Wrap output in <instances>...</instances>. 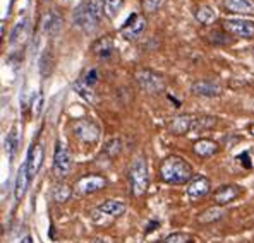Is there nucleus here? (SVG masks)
<instances>
[{"label": "nucleus", "instance_id": "1", "mask_svg": "<svg viewBox=\"0 0 254 243\" xmlns=\"http://www.w3.org/2000/svg\"><path fill=\"white\" fill-rule=\"evenodd\" d=\"M160 177L170 185H182L192 178V168L181 156H169L160 166Z\"/></svg>", "mask_w": 254, "mask_h": 243}, {"label": "nucleus", "instance_id": "2", "mask_svg": "<svg viewBox=\"0 0 254 243\" xmlns=\"http://www.w3.org/2000/svg\"><path fill=\"white\" fill-rule=\"evenodd\" d=\"M105 0H88L74 14V26L83 31H93L98 26L103 12Z\"/></svg>", "mask_w": 254, "mask_h": 243}, {"label": "nucleus", "instance_id": "3", "mask_svg": "<svg viewBox=\"0 0 254 243\" xmlns=\"http://www.w3.org/2000/svg\"><path fill=\"white\" fill-rule=\"evenodd\" d=\"M130 192L134 197H143L148 190V166L144 159H136L129 170Z\"/></svg>", "mask_w": 254, "mask_h": 243}, {"label": "nucleus", "instance_id": "4", "mask_svg": "<svg viewBox=\"0 0 254 243\" xmlns=\"http://www.w3.org/2000/svg\"><path fill=\"white\" fill-rule=\"evenodd\" d=\"M136 81L139 84V88L143 89L148 95H156V93H162L165 89V82L158 74H155L149 69H139L136 72Z\"/></svg>", "mask_w": 254, "mask_h": 243}, {"label": "nucleus", "instance_id": "5", "mask_svg": "<svg viewBox=\"0 0 254 243\" xmlns=\"http://www.w3.org/2000/svg\"><path fill=\"white\" fill-rule=\"evenodd\" d=\"M70 166H72L70 152L67 151V147L62 142H57L54 152V175L57 178H65L70 171Z\"/></svg>", "mask_w": 254, "mask_h": 243}, {"label": "nucleus", "instance_id": "6", "mask_svg": "<svg viewBox=\"0 0 254 243\" xmlns=\"http://www.w3.org/2000/svg\"><path fill=\"white\" fill-rule=\"evenodd\" d=\"M72 132L77 139H79L81 142H86V144H89V142H96L100 137V129L96 127V123L91 122V120H86V118H81V120H77L76 123H74Z\"/></svg>", "mask_w": 254, "mask_h": 243}, {"label": "nucleus", "instance_id": "7", "mask_svg": "<svg viewBox=\"0 0 254 243\" xmlns=\"http://www.w3.org/2000/svg\"><path fill=\"white\" fill-rule=\"evenodd\" d=\"M223 29L239 38H254V21L249 19H225Z\"/></svg>", "mask_w": 254, "mask_h": 243}, {"label": "nucleus", "instance_id": "8", "mask_svg": "<svg viewBox=\"0 0 254 243\" xmlns=\"http://www.w3.org/2000/svg\"><path fill=\"white\" fill-rule=\"evenodd\" d=\"M107 187V180L100 175H84L79 180L76 182V192L81 194V195H88V194H95L98 190L105 189Z\"/></svg>", "mask_w": 254, "mask_h": 243}, {"label": "nucleus", "instance_id": "9", "mask_svg": "<svg viewBox=\"0 0 254 243\" xmlns=\"http://www.w3.org/2000/svg\"><path fill=\"white\" fill-rule=\"evenodd\" d=\"M146 29V19L141 17L139 14H130V17L126 21V24L121 28V35L126 40H137Z\"/></svg>", "mask_w": 254, "mask_h": 243}, {"label": "nucleus", "instance_id": "10", "mask_svg": "<svg viewBox=\"0 0 254 243\" xmlns=\"http://www.w3.org/2000/svg\"><path fill=\"white\" fill-rule=\"evenodd\" d=\"M192 93L197 96H204V98H215V96L222 95V86L218 82L213 81H196L192 84Z\"/></svg>", "mask_w": 254, "mask_h": 243}, {"label": "nucleus", "instance_id": "11", "mask_svg": "<svg viewBox=\"0 0 254 243\" xmlns=\"http://www.w3.org/2000/svg\"><path fill=\"white\" fill-rule=\"evenodd\" d=\"M210 189H211V185L206 177H196V178H192L188 185V195L192 200L201 199V197H204L210 192Z\"/></svg>", "mask_w": 254, "mask_h": 243}, {"label": "nucleus", "instance_id": "12", "mask_svg": "<svg viewBox=\"0 0 254 243\" xmlns=\"http://www.w3.org/2000/svg\"><path fill=\"white\" fill-rule=\"evenodd\" d=\"M43 161V147L40 144H33L31 149L28 151V171H29V178H33L36 173H38L40 166H42Z\"/></svg>", "mask_w": 254, "mask_h": 243}, {"label": "nucleus", "instance_id": "13", "mask_svg": "<svg viewBox=\"0 0 254 243\" xmlns=\"http://www.w3.org/2000/svg\"><path fill=\"white\" fill-rule=\"evenodd\" d=\"M28 185H29V171H28V163H22L19 171H17L16 177V187H14V195L17 200H21L22 197L28 192Z\"/></svg>", "mask_w": 254, "mask_h": 243}, {"label": "nucleus", "instance_id": "14", "mask_svg": "<svg viewBox=\"0 0 254 243\" xmlns=\"http://www.w3.org/2000/svg\"><path fill=\"white\" fill-rule=\"evenodd\" d=\"M241 194V189L235 185H223L213 194V199L215 202H218V205H225L229 202H232L234 199H237V195Z\"/></svg>", "mask_w": 254, "mask_h": 243}, {"label": "nucleus", "instance_id": "15", "mask_svg": "<svg viewBox=\"0 0 254 243\" xmlns=\"http://www.w3.org/2000/svg\"><path fill=\"white\" fill-rule=\"evenodd\" d=\"M223 7L234 14H251L254 12V0H225Z\"/></svg>", "mask_w": 254, "mask_h": 243}, {"label": "nucleus", "instance_id": "16", "mask_svg": "<svg viewBox=\"0 0 254 243\" xmlns=\"http://www.w3.org/2000/svg\"><path fill=\"white\" fill-rule=\"evenodd\" d=\"M192 122L194 120L190 115H179V117H175L174 120L170 122L169 129L175 136H182V134L189 132V130L192 129Z\"/></svg>", "mask_w": 254, "mask_h": 243}, {"label": "nucleus", "instance_id": "17", "mask_svg": "<svg viewBox=\"0 0 254 243\" xmlns=\"http://www.w3.org/2000/svg\"><path fill=\"white\" fill-rule=\"evenodd\" d=\"M225 216H227L225 207H222V205H213V207L206 209V211H203L197 216V221L201 224H210V223L220 221V219L225 218Z\"/></svg>", "mask_w": 254, "mask_h": 243}, {"label": "nucleus", "instance_id": "18", "mask_svg": "<svg viewBox=\"0 0 254 243\" xmlns=\"http://www.w3.org/2000/svg\"><path fill=\"white\" fill-rule=\"evenodd\" d=\"M215 152H218V144L211 139H199L194 144V154L199 158H210Z\"/></svg>", "mask_w": 254, "mask_h": 243}, {"label": "nucleus", "instance_id": "19", "mask_svg": "<svg viewBox=\"0 0 254 243\" xmlns=\"http://www.w3.org/2000/svg\"><path fill=\"white\" fill-rule=\"evenodd\" d=\"M98 209L105 214L112 216V218H119L126 212V204L121 202V200H114V199H108L103 204L98 205Z\"/></svg>", "mask_w": 254, "mask_h": 243}, {"label": "nucleus", "instance_id": "20", "mask_svg": "<svg viewBox=\"0 0 254 243\" xmlns=\"http://www.w3.org/2000/svg\"><path fill=\"white\" fill-rule=\"evenodd\" d=\"M61 26H62V17L57 10H50V12L43 17V29L48 33V35H55V33H59Z\"/></svg>", "mask_w": 254, "mask_h": 243}, {"label": "nucleus", "instance_id": "21", "mask_svg": "<svg viewBox=\"0 0 254 243\" xmlns=\"http://www.w3.org/2000/svg\"><path fill=\"white\" fill-rule=\"evenodd\" d=\"M112 51H114V43H112V40L108 38V36H105V38L98 40L93 43V53L96 55V57L100 58H108L112 55Z\"/></svg>", "mask_w": 254, "mask_h": 243}, {"label": "nucleus", "instance_id": "22", "mask_svg": "<svg viewBox=\"0 0 254 243\" xmlns=\"http://www.w3.org/2000/svg\"><path fill=\"white\" fill-rule=\"evenodd\" d=\"M194 16H196V19L201 22V24L208 26V24H213L216 19V12L215 9L210 5H199L196 7V10H194Z\"/></svg>", "mask_w": 254, "mask_h": 243}, {"label": "nucleus", "instance_id": "23", "mask_svg": "<svg viewBox=\"0 0 254 243\" xmlns=\"http://www.w3.org/2000/svg\"><path fill=\"white\" fill-rule=\"evenodd\" d=\"M17 147H19V134H17V127H12L5 139V151L9 154V158H14V154L17 152Z\"/></svg>", "mask_w": 254, "mask_h": 243}, {"label": "nucleus", "instance_id": "24", "mask_svg": "<svg viewBox=\"0 0 254 243\" xmlns=\"http://www.w3.org/2000/svg\"><path fill=\"white\" fill-rule=\"evenodd\" d=\"M52 197H54L55 202L62 204V202H67L70 197V189L65 185V183H57L52 190Z\"/></svg>", "mask_w": 254, "mask_h": 243}, {"label": "nucleus", "instance_id": "25", "mask_svg": "<svg viewBox=\"0 0 254 243\" xmlns=\"http://www.w3.org/2000/svg\"><path fill=\"white\" fill-rule=\"evenodd\" d=\"M28 19H22L14 26L12 33H10V43H19V41L26 36V31H28Z\"/></svg>", "mask_w": 254, "mask_h": 243}, {"label": "nucleus", "instance_id": "26", "mask_svg": "<svg viewBox=\"0 0 254 243\" xmlns=\"http://www.w3.org/2000/svg\"><path fill=\"white\" fill-rule=\"evenodd\" d=\"M122 3L124 0H105V5H103V12L108 19H114L119 14V10L122 9Z\"/></svg>", "mask_w": 254, "mask_h": 243}, {"label": "nucleus", "instance_id": "27", "mask_svg": "<svg viewBox=\"0 0 254 243\" xmlns=\"http://www.w3.org/2000/svg\"><path fill=\"white\" fill-rule=\"evenodd\" d=\"M74 89H76L77 95H79L81 98H84L86 101H93V98H95V95H93V91H91V86H88L84 81L74 82Z\"/></svg>", "mask_w": 254, "mask_h": 243}, {"label": "nucleus", "instance_id": "28", "mask_svg": "<svg viewBox=\"0 0 254 243\" xmlns=\"http://www.w3.org/2000/svg\"><path fill=\"white\" fill-rule=\"evenodd\" d=\"M216 123L215 117H197L196 120L192 122V129L190 130H204V129H211L213 125Z\"/></svg>", "mask_w": 254, "mask_h": 243}, {"label": "nucleus", "instance_id": "29", "mask_svg": "<svg viewBox=\"0 0 254 243\" xmlns=\"http://www.w3.org/2000/svg\"><path fill=\"white\" fill-rule=\"evenodd\" d=\"M121 151H122V141L121 139H112V141L107 142L105 152L110 156V158H115Z\"/></svg>", "mask_w": 254, "mask_h": 243}, {"label": "nucleus", "instance_id": "30", "mask_svg": "<svg viewBox=\"0 0 254 243\" xmlns=\"http://www.w3.org/2000/svg\"><path fill=\"white\" fill-rule=\"evenodd\" d=\"M52 55L50 53H45L42 57V62H40V70H42V76L47 77L48 74L52 72Z\"/></svg>", "mask_w": 254, "mask_h": 243}, {"label": "nucleus", "instance_id": "31", "mask_svg": "<svg viewBox=\"0 0 254 243\" xmlns=\"http://www.w3.org/2000/svg\"><path fill=\"white\" fill-rule=\"evenodd\" d=\"M190 238L184 233H172L162 243H189Z\"/></svg>", "mask_w": 254, "mask_h": 243}, {"label": "nucleus", "instance_id": "32", "mask_svg": "<svg viewBox=\"0 0 254 243\" xmlns=\"http://www.w3.org/2000/svg\"><path fill=\"white\" fill-rule=\"evenodd\" d=\"M163 2H165V0H143V7L148 12H156V10L162 7Z\"/></svg>", "mask_w": 254, "mask_h": 243}, {"label": "nucleus", "instance_id": "33", "mask_svg": "<svg viewBox=\"0 0 254 243\" xmlns=\"http://www.w3.org/2000/svg\"><path fill=\"white\" fill-rule=\"evenodd\" d=\"M88 86H95L96 82H98V72H96V69H89L88 72H86L84 79H83Z\"/></svg>", "mask_w": 254, "mask_h": 243}, {"label": "nucleus", "instance_id": "34", "mask_svg": "<svg viewBox=\"0 0 254 243\" xmlns=\"http://www.w3.org/2000/svg\"><path fill=\"white\" fill-rule=\"evenodd\" d=\"M42 108H43V95L42 93H36V101H33V111H35V115L42 113Z\"/></svg>", "mask_w": 254, "mask_h": 243}, {"label": "nucleus", "instance_id": "35", "mask_svg": "<svg viewBox=\"0 0 254 243\" xmlns=\"http://www.w3.org/2000/svg\"><path fill=\"white\" fill-rule=\"evenodd\" d=\"M237 159H239V161H242V164H244L246 168H251L253 166V164L249 163V154H248V152H242V154L239 156Z\"/></svg>", "mask_w": 254, "mask_h": 243}, {"label": "nucleus", "instance_id": "36", "mask_svg": "<svg viewBox=\"0 0 254 243\" xmlns=\"http://www.w3.org/2000/svg\"><path fill=\"white\" fill-rule=\"evenodd\" d=\"M155 226H158V223H151V224H149V226L146 228V233H151L153 228H155Z\"/></svg>", "mask_w": 254, "mask_h": 243}, {"label": "nucleus", "instance_id": "37", "mask_svg": "<svg viewBox=\"0 0 254 243\" xmlns=\"http://www.w3.org/2000/svg\"><path fill=\"white\" fill-rule=\"evenodd\" d=\"M22 243H31V238H24V242Z\"/></svg>", "mask_w": 254, "mask_h": 243}]
</instances>
